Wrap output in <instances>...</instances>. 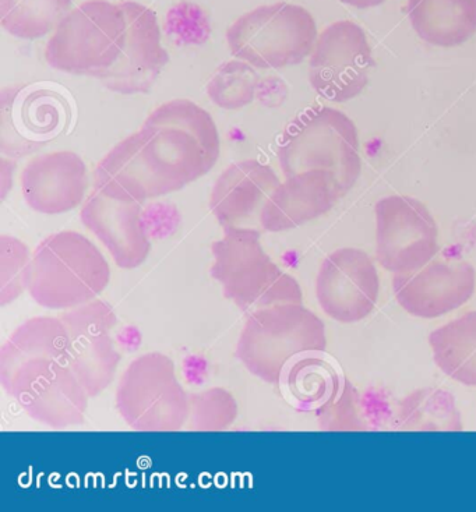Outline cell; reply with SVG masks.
Masks as SVG:
<instances>
[{"mask_svg": "<svg viewBox=\"0 0 476 512\" xmlns=\"http://www.w3.org/2000/svg\"><path fill=\"white\" fill-rule=\"evenodd\" d=\"M280 185L270 165L257 160L232 164L217 179L211 192L210 208L224 227L246 228L262 214L264 204Z\"/></svg>", "mask_w": 476, "mask_h": 512, "instance_id": "20", "label": "cell"}, {"mask_svg": "<svg viewBox=\"0 0 476 512\" xmlns=\"http://www.w3.org/2000/svg\"><path fill=\"white\" fill-rule=\"evenodd\" d=\"M379 398L363 397L345 380L333 401L317 411L320 427L327 432H362L380 429L391 423L393 413L384 408Z\"/></svg>", "mask_w": 476, "mask_h": 512, "instance_id": "25", "label": "cell"}, {"mask_svg": "<svg viewBox=\"0 0 476 512\" xmlns=\"http://www.w3.org/2000/svg\"><path fill=\"white\" fill-rule=\"evenodd\" d=\"M211 275L225 298L242 312L255 313L287 303H302V288L264 252L262 235L252 228L225 229L224 238L211 246Z\"/></svg>", "mask_w": 476, "mask_h": 512, "instance_id": "5", "label": "cell"}, {"mask_svg": "<svg viewBox=\"0 0 476 512\" xmlns=\"http://www.w3.org/2000/svg\"><path fill=\"white\" fill-rule=\"evenodd\" d=\"M62 87L35 83L5 90L0 97V150L10 158L27 157L58 139L72 118Z\"/></svg>", "mask_w": 476, "mask_h": 512, "instance_id": "10", "label": "cell"}, {"mask_svg": "<svg viewBox=\"0 0 476 512\" xmlns=\"http://www.w3.org/2000/svg\"><path fill=\"white\" fill-rule=\"evenodd\" d=\"M429 344L443 373L465 386L476 387V312L437 328L430 334Z\"/></svg>", "mask_w": 476, "mask_h": 512, "instance_id": "23", "label": "cell"}, {"mask_svg": "<svg viewBox=\"0 0 476 512\" xmlns=\"http://www.w3.org/2000/svg\"><path fill=\"white\" fill-rule=\"evenodd\" d=\"M391 425L403 432H461L456 399L446 390L425 388L401 399Z\"/></svg>", "mask_w": 476, "mask_h": 512, "instance_id": "24", "label": "cell"}, {"mask_svg": "<svg viewBox=\"0 0 476 512\" xmlns=\"http://www.w3.org/2000/svg\"><path fill=\"white\" fill-rule=\"evenodd\" d=\"M109 281L111 267L101 250L81 233L63 231L35 249L27 292L45 309L69 310L97 299Z\"/></svg>", "mask_w": 476, "mask_h": 512, "instance_id": "3", "label": "cell"}, {"mask_svg": "<svg viewBox=\"0 0 476 512\" xmlns=\"http://www.w3.org/2000/svg\"><path fill=\"white\" fill-rule=\"evenodd\" d=\"M116 409L136 432H178L188 423L190 395L174 360L148 352L130 362L116 388Z\"/></svg>", "mask_w": 476, "mask_h": 512, "instance_id": "9", "label": "cell"}, {"mask_svg": "<svg viewBox=\"0 0 476 512\" xmlns=\"http://www.w3.org/2000/svg\"><path fill=\"white\" fill-rule=\"evenodd\" d=\"M0 383L27 416L52 429L83 425L90 395L68 362V331L59 317H34L0 349Z\"/></svg>", "mask_w": 476, "mask_h": 512, "instance_id": "2", "label": "cell"}, {"mask_svg": "<svg viewBox=\"0 0 476 512\" xmlns=\"http://www.w3.org/2000/svg\"><path fill=\"white\" fill-rule=\"evenodd\" d=\"M379 273L372 259L354 247L331 253L320 267L316 296L323 312L342 324L369 316L379 299Z\"/></svg>", "mask_w": 476, "mask_h": 512, "instance_id": "14", "label": "cell"}, {"mask_svg": "<svg viewBox=\"0 0 476 512\" xmlns=\"http://www.w3.org/2000/svg\"><path fill=\"white\" fill-rule=\"evenodd\" d=\"M81 221L107 247L116 266L135 270L150 256L141 203L114 199L94 189L81 208Z\"/></svg>", "mask_w": 476, "mask_h": 512, "instance_id": "17", "label": "cell"}, {"mask_svg": "<svg viewBox=\"0 0 476 512\" xmlns=\"http://www.w3.org/2000/svg\"><path fill=\"white\" fill-rule=\"evenodd\" d=\"M316 21L305 7L274 3L243 14L228 28L229 51L256 69L299 65L315 49Z\"/></svg>", "mask_w": 476, "mask_h": 512, "instance_id": "8", "label": "cell"}, {"mask_svg": "<svg viewBox=\"0 0 476 512\" xmlns=\"http://www.w3.org/2000/svg\"><path fill=\"white\" fill-rule=\"evenodd\" d=\"M220 151V134L206 109L189 100L165 102L139 132L102 158L94 171V189L144 203L207 175Z\"/></svg>", "mask_w": 476, "mask_h": 512, "instance_id": "1", "label": "cell"}, {"mask_svg": "<svg viewBox=\"0 0 476 512\" xmlns=\"http://www.w3.org/2000/svg\"><path fill=\"white\" fill-rule=\"evenodd\" d=\"M255 69L243 60L225 63L208 83V97L217 107L229 111L252 104L259 87V74Z\"/></svg>", "mask_w": 476, "mask_h": 512, "instance_id": "27", "label": "cell"}, {"mask_svg": "<svg viewBox=\"0 0 476 512\" xmlns=\"http://www.w3.org/2000/svg\"><path fill=\"white\" fill-rule=\"evenodd\" d=\"M73 0H0V21L20 40H38L55 31L68 16Z\"/></svg>", "mask_w": 476, "mask_h": 512, "instance_id": "26", "label": "cell"}, {"mask_svg": "<svg viewBox=\"0 0 476 512\" xmlns=\"http://www.w3.org/2000/svg\"><path fill=\"white\" fill-rule=\"evenodd\" d=\"M476 274L467 261H430L421 270L394 274L393 289L405 312L422 319L446 316L474 295Z\"/></svg>", "mask_w": 476, "mask_h": 512, "instance_id": "16", "label": "cell"}, {"mask_svg": "<svg viewBox=\"0 0 476 512\" xmlns=\"http://www.w3.org/2000/svg\"><path fill=\"white\" fill-rule=\"evenodd\" d=\"M376 257L393 274L421 270L439 253V228L422 201L389 196L376 204Z\"/></svg>", "mask_w": 476, "mask_h": 512, "instance_id": "11", "label": "cell"}, {"mask_svg": "<svg viewBox=\"0 0 476 512\" xmlns=\"http://www.w3.org/2000/svg\"><path fill=\"white\" fill-rule=\"evenodd\" d=\"M126 34L128 21L119 3L87 0L55 28L45 58L59 72L100 79L121 58Z\"/></svg>", "mask_w": 476, "mask_h": 512, "instance_id": "7", "label": "cell"}, {"mask_svg": "<svg viewBox=\"0 0 476 512\" xmlns=\"http://www.w3.org/2000/svg\"><path fill=\"white\" fill-rule=\"evenodd\" d=\"M31 259L26 243L14 236H0V305L13 303L27 291Z\"/></svg>", "mask_w": 476, "mask_h": 512, "instance_id": "29", "label": "cell"}, {"mask_svg": "<svg viewBox=\"0 0 476 512\" xmlns=\"http://www.w3.org/2000/svg\"><path fill=\"white\" fill-rule=\"evenodd\" d=\"M87 167L72 151L35 157L21 173V192L31 210L45 215L69 213L83 203Z\"/></svg>", "mask_w": 476, "mask_h": 512, "instance_id": "18", "label": "cell"}, {"mask_svg": "<svg viewBox=\"0 0 476 512\" xmlns=\"http://www.w3.org/2000/svg\"><path fill=\"white\" fill-rule=\"evenodd\" d=\"M407 14L419 38L435 47H461L476 34V0H408Z\"/></svg>", "mask_w": 476, "mask_h": 512, "instance_id": "21", "label": "cell"}, {"mask_svg": "<svg viewBox=\"0 0 476 512\" xmlns=\"http://www.w3.org/2000/svg\"><path fill=\"white\" fill-rule=\"evenodd\" d=\"M238 404L234 395L224 388H208L190 395L188 423L199 432H221L234 425Z\"/></svg>", "mask_w": 476, "mask_h": 512, "instance_id": "28", "label": "cell"}, {"mask_svg": "<svg viewBox=\"0 0 476 512\" xmlns=\"http://www.w3.org/2000/svg\"><path fill=\"white\" fill-rule=\"evenodd\" d=\"M119 5L128 21L125 49L118 62L98 80L114 93L146 94L169 62L168 52L162 47L157 14L132 0Z\"/></svg>", "mask_w": 476, "mask_h": 512, "instance_id": "15", "label": "cell"}, {"mask_svg": "<svg viewBox=\"0 0 476 512\" xmlns=\"http://www.w3.org/2000/svg\"><path fill=\"white\" fill-rule=\"evenodd\" d=\"M344 383L340 365L323 351L299 359L278 386L289 404L317 412L337 397Z\"/></svg>", "mask_w": 476, "mask_h": 512, "instance_id": "22", "label": "cell"}, {"mask_svg": "<svg viewBox=\"0 0 476 512\" xmlns=\"http://www.w3.org/2000/svg\"><path fill=\"white\" fill-rule=\"evenodd\" d=\"M68 331V362L91 398L104 393L115 380L121 363L112 330L118 324L112 306L95 299L86 305L63 310Z\"/></svg>", "mask_w": 476, "mask_h": 512, "instance_id": "13", "label": "cell"}, {"mask_svg": "<svg viewBox=\"0 0 476 512\" xmlns=\"http://www.w3.org/2000/svg\"><path fill=\"white\" fill-rule=\"evenodd\" d=\"M373 65L363 28L354 21H337L317 38L309 63L310 84L324 100L351 101L368 86Z\"/></svg>", "mask_w": 476, "mask_h": 512, "instance_id": "12", "label": "cell"}, {"mask_svg": "<svg viewBox=\"0 0 476 512\" xmlns=\"http://www.w3.org/2000/svg\"><path fill=\"white\" fill-rule=\"evenodd\" d=\"M326 348L322 319L302 303H287L249 314L236 356L253 376L280 384L299 359Z\"/></svg>", "mask_w": 476, "mask_h": 512, "instance_id": "4", "label": "cell"}, {"mask_svg": "<svg viewBox=\"0 0 476 512\" xmlns=\"http://www.w3.org/2000/svg\"><path fill=\"white\" fill-rule=\"evenodd\" d=\"M340 2L356 9H370V7L383 5L386 0H340Z\"/></svg>", "mask_w": 476, "mask_h": 512, "instance_id": "30", "label": "cell"}, {"mask_svg": "<svg viewBox=\"0 0 476 512\" xmlns=\"http://www.w3.org/2000/svg\"><path fill=\"white\" fill-rule=\"evenodd\" d=\"M341 197L333 173H296L275 187L264 204L259 221L266 231H289L329 213Z\"/></svg>", "mask_w": 476, "mask_h": 512, "instance_id": "19", "label": "cell"}, {"mask_svg": "<svg viewBox=\"0 0 476 512\" xmlns=\"http://www.w3.org/2000/svg\"><path fill=\"white\" fill-rule=\"evenodd\" d=\"M278 160L287 178L308 171L333 173L344 197L362 172L358 129L338 109L310 108L289 123Z\"/></svg>", "mask_w": 476, "mask_h": 512, "instance_id": "6", "label": "cell"}]
</instances>
